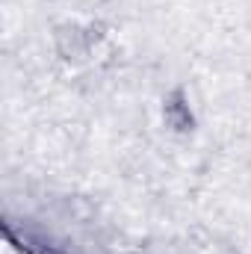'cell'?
<instances>
[{
  "label": "cell",
  "mask_w": 251,
  "mask_h": 254,
  "mask_svg": "<svg viewBox=\"0 0 251 254\" xmlns=\"http://www.w3.org/2000/svg\"><path fill=\"white\" fill-rule=\"evenodd\" d=\"M163 119H166V125L172 127V130H178V133L192 130L195 119H192V110H189V104H187V98H184V92H172V95L166 98Z\"/></svg>",
  "instance_id": "7a4b0ae2"
},
{
  "label": "cell",
  "mask_w": 251,
  "mask_h": 254,
  "mask_svg": "<svg viewBox=\"0 0 251 254\" xmlns=\"http://www.w3.org/2000/svg\"><path fill=\"white\" fill-rule=\"evenodd\" d=\"M104 42V24H80V21H65L54 30V48L63 60H86L95 54V48Z\"/></svg>",
  "instance_id": "6da1fadb"
}]
</instances>
